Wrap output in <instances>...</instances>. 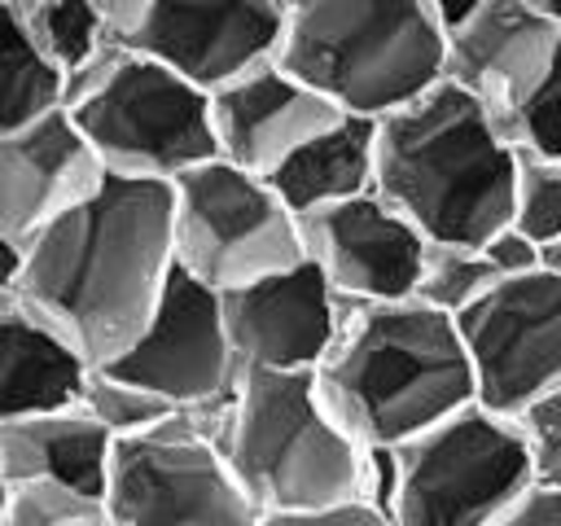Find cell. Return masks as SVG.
I'll list each match as a JSON object with an SVG mask.
<instances>
[{
    "mask_svg": "<svg viewBox=\"0 0 561 526\" xmlns=\"http://www.w3.org/2000/svg\"><path fill=\"white\" fill-rule=\"evenodd\" d=\"M171 272V184L105 171L22 245L18 294L96 368L136 342Z\"/></svg>",
    "mask_w": 561,
    "mask_h": 526,
    "instance_id": "obj_1",
    "label": "cell"
},
{
    "mask_svg": "<svg viewBox=\"0 0 561 526\" xmlns=\"http://www.w3.org/2000/svg\"><path fill=\"white\" fill-rule=\"evenodd\" d=\"M517 145L460 83L438 79L377 118V193L425 241L482 245L513 224Z\"/></svg>",
    "mask_w": 561,
    "mask_h": 526,
    "instance_id": "obj_2",
    "label": "cell"
},
{
    "mask_svg": "<svg viewBox=\"0 0 561 526\" xmlns=\"http://www.w3.org/2000/svg\"><path fill=\"white\" fill-rule=\"evenodd\" d=\"M316 381L364 447H399L478 399L456 316L421 298L346 302Z\"/></svg>",
    "mask_w": 561,
    "mask_h": 526,
    "instance_id": "obj_3",
    "label": "cell"
},
{
    "mask_svg": "<svg viewBox=\"0 0 561 526\" xmlns=\"http://www.w3.org/2000/svg\"><path fill=\"white\" fill-rule=\"evenodd\" d=\"M219 451L259 513H298L364 491V443L333 416L316 373L245 368L219 412Z\"/></svg>",
    "mask_w": 561,
    "mask_h": 526,
    "instance_id": "obj_4",
    "label": "cell"
},
{
    "mask_svg": "<svg viewBox=\"0 0 561 526\" xmlns=\"http://www.w3.org/2000/svg\"><path fill=\"white\" fill-rule=\"evenodd\" d=\"M443 48L425 0H280L276 61L346 114L381 118L438 83Z\"/></svg>",
    "mask_w": 561,
    "mask_h": 526,
    "instance_id": "obj_5",
    "label": "cell"
},
{
    "mask_svg": "<svg viewBox=\"0 0 561 526\" xmlns=\"http://www.w3.org/2000/svg\"><path fill=\"white\" fill-rule=\"evenodd\" d=\"M61 110L110 175L171 184L219 153L210 92L118 35L66 79Z\"/></svg>",
    "mask_w": 561,
    "mask_h": 526,
    "instance_id": "obj_6",
    "label": "cell"
},
{
    "mask_svg": "<svg viewBox=\"0 0 561 526\" xmlns=\"http://www.w3.org/2000/svg\"><path fill=\"white\" fill-rule=\"evenodd\" d=\"M228 399V395H224ZM224 399L175 408L153 430L114 438L105 473L110 526H259L263 513L219 451Z\"/></svg>",
    "mask_w": 561,
    "mask_h": 526,
    "instance_id": "obj_7",
    "label": "cell"
},
{
    "mask_svg": "<svg viewBox=\"0 0 561 526\" xmlns=\"http://www.w3.org/2000/svg\"><path fill=\"white\" fill-rule=\"evenodd\" d=\"M394 451V526H495L535 487L517 421L478 399Z\"/></svg>",
    "mask_w": 561,
    "mask_h": 526,
    "instance_id": "obj_8",
    "label": "cell"
},
{
    "mask_svg": "<svg viewBox=\"0 0 561 526\" xmlns=\"http://www.w3.org/2000/svg\"><path fill=\"white\" fill-rule=\"evenodd\" d=\"M175 267L228 294L302 259L298 215L280 202L267 175L206 158L171 180Z\"/></svg>",
    "mask_w": 561,
    "mask_h": 526,
    "instance_id": "obj_9",
    "label": "cell"
},
{
    "mask_svg": "<svg viewBox=\"0 0 561 526\" xmlns=\"http://www.w3.org/2000/svg\"><path fill=\"white\" fill-rule=\"evenodd\" d=\"M456 329L478 403L517 416L530 399L561 386V267L539 263L504 276L456 316Z\"/></svg>",
    "mask_w": 561,
    "mask_h": 526,
    "instance_id": "obj_10",
    "label": "cell"
},
{
    "mask_svg": "<svg viewBox=\"0 0 561 526\" xmlns=\"http://www.w3.org/2000/svg\"><path fill=\"white\" fill-rule=\"evenodd\" d=\"M110 368L153 395H162L171 408H202L224 395H232L241 364L228 342L224 302L210 285L188 276L184 267L171 272L153 316L136 333V342L114 355Z\"/></svg>",
    "mask_w": 561,
    "mask_h": 526,
    "instance_id": "obj_11",
    "label": "cell"
},
{
    "mask_svg": "<svg viewBox=\"0 0 561 526\" xmlns=\"http://www.w3.org/2000/svg\"><path fill=\"white\" fill-rule=\"evenodd\" d=\"M298 228L302 259H311L346 302H394L416 294L430 241L377 188L307 210Z\"/></svg>",
    "mask_w": 561,
    "mask_h": 526,
    "instance_id": "obj_12",
    "label": "cell"
},
{
    "mask_svg": "<svg viewBox=\"0 0 561 526\" xmlns=\"http://www.w3.org/2000/svg\"><path fill=\"white\" fill-rule=\"evenodd\" d=\"M219 302L241 373L245 368L316 373L346 316V298L320 276L311 259H298L280 272L237 285L219 294Z\"/></svg>",
    "mask_w": 561,
    "mask_h": 526,
    "instance_id": "obj_13",
    "label": "cell"
},
{
    "mask_svg": "<svg viewBox=\"0 0 561 526\" xmlns=\"http://www.w3.org/2000/svg\"><path fill=\"white\" fill-rule=\"evenodd\" d=\"M127 44L215 92L276 57L280 0H158Z\"/></svg>",
    "mask_w": 561,
    "mask_h": 526,
    "instance_id": "obj_14",
    "label": "cell"
},
{
    "mask_svg": "<svg viewBox=\"0 0 561 526\" xmlns=\"http://www.w3.org/2000/svg\"><path fill=\"white\" fill-rule=\"evenodd\" d=\"M557 39L561 22L543 18L530 0H486L478 13L447 31L443 79L478 96L504 132V123L552 66Z\"/></svg>",
    "mask_w": 561,
    "mask_h": 526,
    "instance_id": "obj_15",
    "label": "cell"
},
{
    "mask_svg": "<svg viewBox=\"0 0 561 526\" xmlns=\"http://www.w3.org/2000/svg\"><path fill=\"white\" fill-rule=\"evenodd\" d=\"M337 114L342 110L324 92L302 83L276 57L210 92V123H215L219 158L254 175H272L302 140H311Z\"/></svg>",
    "mask_w": 561,
    "mask_h": 526,
    "instance_id": "obj_16",
    "label": "cell"
},
{
    "mask_svg": "<svg viewBox=\"0 0 561 526\" xmlns=\"http://www.w3.org/2000/svg\"><path fill=\"white\" fill-rule=\"evenodd\" d=\"M105 180L92 145L66 110L0 136V237L26 245L61 210L83 202Z\"/></svg>",
    "mask_w": 561,
    "mask_h": 526,
    "instance_id": "obj_17",
    "label": "cell"
},
{
    "mask_svg": "<svg viewBox=\"0 0 561 526\" xmlns=\"http://www.w3.org/2000/svg\"><path fill=\"white\" fill-rule=\"evenodd\" d=\"M92 364L13 289H0V421L83 403Z\"/></svg>",
    "mask_w": 561,
    "mask_h": 526,
    "instance_id": "obj_18",
    "label": "cell"
},
{
    "mask_svg": "<svg viewBox=\"0 0 561 526\" xmlns=\"http://www.w3.org/2000/svg\"><path fill=\"white\" fill-rule=\"evenodd\" d=\"M114 438L83 403L0 421V482H66L105 495Z\"/></svg>",
    "mask_w": 561,
    "mask_h": 526,
    "instance_id": "obj_19",
    "label": "cell"
},
{
    "mask_svg": "<svg viewBox=\"0 0 561 526\" xmlns=\"http://www.w3.org/2000/svg\"><path fill=\"white\" fill-rule=\"evenodd\" d=\"M267 184L294 215L359 197L377 184V118L368 114H337L311 140H302Z\"/></svg>",
    "mask_w": 561,
    "mask_h": 526,
    "instance_id": "obj_20",
    "label": "cell"
},
{
    "mask_svg": "<svg viewBox=\"0 0 561 526\" xmlns=\"http://www.w3.org/2000/svg\"><path fill=\"white\" fill-rule=\"evenodd\" d=\"M66 101V75L35 44L26 22L0 4V136L22 132Z\"/></svg>",
    "mask_w": 561,
    "mask_h": 526,
    "instance_id": "obj_21",
    "label": "cell"
},
{
    "mask_svg": "<svg viewBox=\"0 0 561 526\" xmlns=\"http://www.w3.org/2000/svg\"><path fill=\"white\" fill-rule=\"evenodd\" d=\"M500 267L491 263V254L482 245H456V241H430L425 245V263H421V281L416 294L421 302L460 316L465 307H473L491 285H500Z\"/></svg>",
    "mask_w": 561,
    "mask_h": 526,
    "instance_id": "obj_22",
    "label": "cell"
},
{
    "mask_svg": "<svg viewBox=\"0 0 561 526\" xmlns=\"http://www.w3.org/2000/svg\"><path fill=\"white\" fill-rule=\"evenodd\" d=\"M22 22H26V31L35 35V44L48 53V61L66 79L75 70H83L114 39V31L101 22V13L88 0H44Z\"/></svg>",
    "mask_w": 561,
    "mask_h": 526,
    "instance_id": "obj_23",
    "label": "cell"
},
{
    "mask_svg": "<svg viewBox=\"0 0 561 526\" xmlns=\"http://www.w3.org/2000/svg\"><path fill=\"white\" fill-rule=\"evenodd\" d=\"M0 526H110L105 500L66 482H4Z\"/></svg>",
    "mask_w": 561,
    "mask_h": 526,
    "instance_id": "obj_24",
    "label": "cell"
},
{
    "mask_svg": "<svg viewBox=\"0 0 561 526\" xmlns=\"http://www.w3.org/2000/svg\"><path fill=\"white\" fill-rule=\"evenodd\" d=\"M83 408L92 412V421L105 425L110 438L145 434V430H153L162 416L175 412L162 395H153V390H145V386H136V381L110 373V368H92V373H88Z\"/></svg>",
    "mask_w": 561,
    "mask_h": 526,
    "instance_id": "obj_25",
    "label": "cell"
},
{
    "mask_svg": "<svg viewBox=\"0 0 561 526\" xmlns=\"http://www.w3.org/2000/svg\"><path fill=\"white\" fill-rule=\"evenodd\" d=\"M513 228H522L535 245H543V254L561 245V158H539V153L517 158Z\"/></svg>",
    "mask_w": 561,
    "mask_h": 526,
    "instance_id": "obj_26",
    "label": "cell"
},
{
    "mask_svg": "<svg viewBox=\"0 0 561 526\" xmlns=\"http://www.w3.org/2000/svg\"><path fill=\"white\" fill-rule=\"evenodd\" d=\"M504 136L522 149V153H539V158H561V39L552 53V66L543 70V79L535 83V92L522 101V110L504 123Z\"/></svg>",
    "mask_w": 561,
    "mask_h": 526,
    "instance_id": "obj_27",
    "label": "cell"
},
{
    "mask_svg": "<svg viewBox=\"0 0 561 526\" xmlns=\"http://www.w3.org/2000/svg\"><path fill=\"white\" fill-rule=\"evenodd\" d=\"M513 421L526 438L535 482L539 487H561V386L530 399Z\"/></svg>",
    "mask_w": 561,
    "mask_h": 526,
    "instance_id": "obj_28",
    "label": "cell"
},
{
    "mask_svg": "<svg viewBox=\"0 0 561 526\" xmlns=\"http://www.w3.org/2000/svg\"><path fill=\"white\" fill-rule=\"evenodd\" d=\"M259 526H394L390 513L373 508L368 500H337L324 508H298V513H263Z\"/></svg>",
    "mask_w": 561,
    "mask_h": 526,
    "instance_id": "obj_29",
    "label": "cell"
},
{
    "mask_svg": "<svg viewBox=\"0 0 561 526\" xmlns=\"http://www.w3.org/2000/svg\"><path fill=\"white\" fill-rule=\"evenodd\" d=\"M482 250L491 254V263L500 267V276H522V272H530V267L548 263L543 245H535V241H530L522 228H513V224H504L495 237H486V241H482Z\"/></svg>",
    "mask_w": 561,
    "mask_h": 526,
    "instance_id": "obj_30",
    "label": "cell"
},
{
    "mask_svg": "<svg viewBox=\"0 0 561 526\" xmlns=\"http://www.w3.org/2000/svg\"><path fill=\"white\" fill-rule=\"evenodd\" d=\"M495 526H561V487H530Z\"/></svg>",
    "mask_w": 561,
    "mask_h": 526,
    "instance_id": "obj_31",
    "label": "cell"
},
{
    "mask_svg": "<svg viewBox=\"0 0 561 526\" xmlns=\"http://www.w3.org/2000/svg\"><path fill=\"white\" fill-rule=\"evenodd\" d=\"M96 13H101V22L118 35V39H127L140 22H145V13L158 4V0H88Z\"/></svg>",
    "mask_w": 561,
    "mask_h": 526,
    "instance_id": "obj_32",
    "label": "cell"
},
{
    "mask_svg": "<svg viewBox=\"0 0 561 526\" xmlns=\"http://www.w3.org/2000/svg\"><path fill=\"white\" fill-rule=\"evenodd\" d=\"M486 0H425V9L434 13V22L443 26V35L451 31V26H460L469 13H478Z\"/></svg>",
    "mask_w": 561,
    "mask_h": 526,
    "instance_id": "obj_33",
    "label": "cell"
},
{
    "mask_svg": "<svg viewBox=\"0 0 561 526\" xmlns=\"http://www.w3.org/2000/svg\"><path fill=\"white\" fill-rule=\"evenodd\" d=\"M22 276V245L0 237V289H13Z\"/></svg>",
    "mask_w": 561,
    "mask_h": 526,
    "instance_id": "obj_34",
    "label": "cell"
},
{
    "mask_svg": "<svg viewBox=\"0 0 561 526\" xmlns=\"http://www.w3.org/2000/svg\"><path fill=\"white\" fill-rule=\"evenodd\" d=\"M0 4H4L9 13H18V18H26V13H31V9H39L44 0H0Z\"/></svg>",
    "mask_w": 561,
    "mask_h": 526,
    "instance_id": "obj_35",
    "label": "cell"
},
{
    "mask_svg": "<svg viewBox=\"0 0 561 526\" xmlns=\"http://www.w3.org/2000/svg\"><path fill=\"white\" fill-rule=\"evenodd\" d=\"M530 4H535V9L543 13V18H552V22H561V0H530Z\"/></svg>",
    "mask_w": 561,
    "mask_h": 526,
    "instance_id": "obj_36",
    "label": "cell"
},
{
    "mask_svg": "<svg viewBox=\"0 0 561 526\" xmlns=\"http://www.w3.org/2000/svg\"><path fill=\"white\" fill-rule=\"evenodd\" d=\"M548 263H552V267H561V245H552V250H548Z\"/></svg>",
    "mask_w": 561,
    "mask_h": 526,
    "instance_id": "obj_37",
    "label": "cell"
},
{
    "mask_svg": "<svg viewBox=\"0 0 561 526\" xmlns=\"http://www.w3.org/2000/svg\"><path fill=\"white\" fill-rule=\"evenodd\" d=\"M0 508H4V482H0Z\"/></svg>",
    "mask_w": 561,
    "mask_h": 526,
    "instance_id": "obj_38",
    "label": "cell"
}]
</instances>
